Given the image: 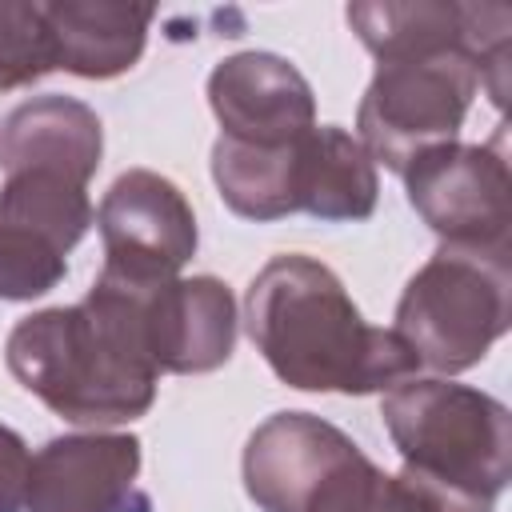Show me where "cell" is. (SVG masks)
<instances>
[{"label":"cell","instance_id":"6da1fadb","mask_svg":"<svg viewBox=\"0 0 512 512\" xmlns=\"http://www.w3.org/2000/svg\"><path fill=\"white\" fill-rule=\"evenodd\" d=\"M4 360L44 408L92 432L140 420L156 400L160 372L144 348L136 292L104 268L80 304L24 316Z\"/></svg>","mask_w":512,"mask_h":512},{"label":"cell","instance_id":"7a4b0ae2","mask_svg":"<svg viewBox=\"0 0 512 512\" xmlns=\"http://www.w3.org/2000/svg\"><path fill=\"white\" fill-rule=\"evenodd\" d=\"M244 328L276 380L300 392L368 396L420 372L404 340L368 324L340 276L304 252L272 256L252 276Z\"/></svg>","mask_w":512,"mask_h":512},{"label":"cell","instance_id":"3957f363","mask_svg":"<svg viewBox=\"0 0 512 512\" xmlns=\"http://www.w3.org/2000/svg\"><path fill=\"white\" fill-rule=\"evenodd\" d=\"M400 460L456 492L492 500L512 480V412L504 400L440 380L408 376L380 400Z\"/></svg>","mask_w":512,"mask_h":512},{"label":"cell","instance_id":"277c9868","mask_svg":"<svg viewBox=\"0 0 512 512\" xmlns=\"http://www.w3.org/2000/svg\"><path fill=\"white\" fill-rule=\"evenodd\" d=\"M512 324V244L460 248L440 244L404 284L396 336L416 368L456 376L476 368Z\"/></svg>","mask_w":512,"mask_h":512},{"label":"cell","instance_id":"5b68a950","mask_svg":"<svg viewBox=\"0 0 512 512\" xmlns=\"http://www.w3.org/2000/svg\"><path fill=\"white\" fill-rule=\"evenodd\" d=\"M476 92L480 60L468 48L384 56L356 108V140L372 164L404 176L412 160L460 136Z\"/></svg>","mask_w":512,"mask_h":512},{"label":"cell","instance_id":"8992f818","mask_svg":"<svg viewBox=\"0 0 512 512\" xmlns=\"http://www.w3.org/2000/svg\"><path fill=\"white\" fill-rule=\"evenodd\" d=\"M408 204L444 240L460 248H508L512 176L496 144H444L404 168Z\"/></svg>","mask_w":512,"mask_h":512},{"label":"cell","instance_id":"52a82bcc","mask_svg":"<svg viewBox=\"0 0 512 512\" xmlns=\"http://www.w3.org/2000/svg\"><path fill=\"white\" fill-rule=\"evenodd\" d=\"M360 44L384 60L400 52L468 48L480 60V88L504 104L508 80V32L512 12L504 4H456V0H360L344 8Z\"/></svg>","mask_w":512,"mask_h":512},{"label":"cell","instance_id":"ba28073f","mask_svg":"<svg viewBox=\"0 0 512 512\" xmlns=\"http://www.w3.org/2000/svg\"><path fill=\"white\" fill-rule=\"evenodd\" d=\"M96 228L104 240V272L124 280H172L200 244L192 204L152 168H128L112 180L96 208Z\"/></svg>","mask_w":512,"mask_h":512},{"label":"cell","instance_id":"9c48e42d","mask_svg":"<svg viewBox=\"0 0 512 512\" xmlns=\"http://www.w3.org/2000/svg\"><path fill=\"white\" fill-rule=\"evenodd\" d=\"M128 284L136 292L140 332L156 372L204 376L228 364L236 348L240 316H236L232 288L224 280L172 276V280H128Z\"/></svg>","mask_w":512,"mask_h":512},{"label":"cell","instance_id":"30bf717a","mask_svg":"<svg viewBox=\"0 0 512 512\" xmlns=\"http://www.w3.org/2000/svg\"><path fill=\"white\" fill-rule=\"evenodd\" d=\"M220 136L248 148H288L316 128V96L304 72L276 52H236L208 76Z\"/></svg>","mask_w":512,"mask_h":512},{"label":"cell","instance_id":"8fae6325","mask_svg":"<svg viewBox=\"0 0 512 512\" xmlns=\"http://www.w3.org/2000/svg\"><path fill=\"white\" fill-rule=\"evenodd\" d=\"M360 444L312 412H276L244 444V492L260 512H304Z\"/></svg>","mask_w":512,"mask_h":512},{"label":"cell","instance_id":"7c38bea8","mask_svg":"<svg viewBox=\"0 0 512 512\" xmlns=\"http://www.w3.org/2000/svg\"><path fill=\"white\" fill-rule=\"evenodd\" d=\"M140 476L132 432H72L48 440L28 476L24 512H128Z\"/></svg>","mask_w":512,"mask_h":512},{"label":"cell","instance_id":"4fadbf2b","mask_svg":"<svg viewBox=\"0 0 512 512\" xmlns=\"http://www.w3.org/2000/svg\"><path fill=\"white\" fill-rule=\"evenodd\" d=\"M104 156L100 116L76 96H32L16 104L0 124V168L12 172H56L88 188Z\"/></svg>","mask_w":512,"mask_h":512},{"label":"cell","instance_id":"5bb4252c","mask_svg":"<svg viewBox=\"0 0 512 512\" xmlns=\"http://www.w3.org/2000/svg\"><path fill=\"white\" fill-rule=\"evenodd\" d=\"M44 20L52 32L56 68L84 80L124 76L148 44L152 4L128 0H44Z\"/></svg>","mask_w":512,"mask_h":512},{"label":"cell","instance_id":"9a60e30c","mask_svg":"<svg viewBox=\"0 0 512 512\" xmlns=\"http://www.w3.org/2000/svg\"><path fill=\"white\" fill-rule=\"evenodd\" d=\"M380 180L364 144L340 124H316L300 144L296 212L316 220H368Z\"/></svg>","mask_w":512,"mask_h":512},{"label":"cell","instance_id":"2e32d148","mask_svg":"<svg viewBox=\"0 0 512 512\" xmlns=\"http://www.w3.org/2000/svg\"><path fill=\"white\" fill-rule=\"evenodd\" d=\"M492 500L456 492L416 468L384 472L356 448L308 500L304 512H492Z\"/></svg>","mask_w":512,"mask_h":512},{"label":"cell","instance_id":"e0dca14e","mask_svg":"<svg viewBox=\"0 0 512 512\" xmlns=\"http://www.w3.org/2000/svg\"><path fill=\"white\" fill-rule=\"evenodd\" d=\"M304 144V140H300ZM300 144L288 148H248L236 140L212 144V180L220 200L244 220H284L296 212V172Z\"/></svg>","mask_w":512,"mask_h":512},{"label":"cell","instance_id":"ac0fdd59","mask_svg":"<svg viewBox=\"0 0 512 512\" xmlns=\"http://www.w3.org/2000/svg\"><path fill=\"white\" fill-rule=\"evenodd\" d=\"M88 188L56 172H12L0 184V224L32 232L56 252H72L92 228Z\"/></svg>","mask_w":512,"mask_h":512},{"label":"cell","instance_id":"d6986e66","mask_svg":"<svg viewBox=\"0 0 512 512\" xmlns=\"http://www.w3.org/2000/svg\"><path fill=\"white\" fill-rule=\"evenodd\" d=\"M56 72L44 8L32 0H0V92L28 88Z\"/></svg>","mask_w":512,"mask_h":512},{"label":"cell","instance_id":"ffe728a7","mask_svg":"<svg viewBox=\"0 0 512 512\" xmlns=\"http://www.w3.org/2000/svg\"><path fill=\"white\" fill-rule=\"evenodd\" d=\"M68 272V256L32 232L0 224V300H36Z\"/></svg>","mask_w":512,"mask_h":512},{"label":"cell","instance_id":"44dd1931","mask_svg":"<svg viewBox=\"0 0 512 512\" xmlns=\"http://www.w3.org/2000/svg\"><path fill=\"white\" fill-rule=\"evenodd\" d=\"M32 456L16 428L0 424V512H24Z\"/></svg>","mask_w":512,"mask_h":512}]
</instances>
